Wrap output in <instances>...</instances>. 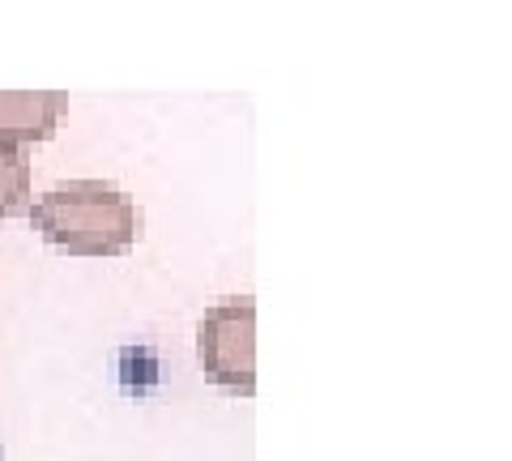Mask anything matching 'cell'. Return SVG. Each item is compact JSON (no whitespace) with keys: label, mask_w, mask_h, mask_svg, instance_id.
<instances>
[{"label":"cell","mask_w":512,"mask_h":461,"mask_svg":"<svg viewBox=\"0 0 512 461\" xmlns=\"http://www.w3.org/2000/svg\"><path fill=\"white\" fill-rule=\"evenodd\" d=\"M30 205V158L26 150L0 146V218H13Z\"/></svg>","instance_id":"277c9868"},{"label":"cell","mask_w":512,"mask_h":461,"mask_svg":"<svg viewBox=\"0 0 512 461\" xmlns=\"http://www.w3.org/2000/svg\"><path fill=\"white\" fill-rule=\"evenodd\" d=\"M69 111V94H0V146L26 150L30 141H47L60 116Z\"/></svg>","instance_id":"3957f363"},{"label":"cell","mask_w":512,"mask_h":461,"mask_svg":"<svg viewBox=\"0 0 512 461\" xmlns=\"http://www.w3.org/2000/svg\"><path fill=\"white\" fill-rule=\"evenodd\" d=\"M30 227L69 257H120L141 240V210L107 180H64L26 205Z\"/></svg>","instance_id":"6da1fadb"},{"label":"cell","mask_w":512,"mask_h":461,"mask_svg":"<svg viewBox=\"0 0 512 461\" xmlns=\"http://www.w3.org/2000/svg\"><path fill=\"white\" fill-rule=\"evenodd\" d=\"M201 372L218 389L248 397L256 389V304L248 295L222 299L197 325Z\"/></svg>","instance_id":"7a4b0ae2"}]
</instances>
